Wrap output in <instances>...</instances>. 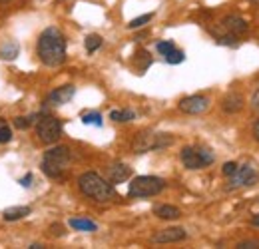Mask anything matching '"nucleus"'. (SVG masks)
I'll list each match as a JSON object with an SVG mask.
<instances>
[{
    "label": "nucleus",
    "mask_w": 259,
    "mask_h": 249,
    "mask_svg": "<svg viewBox=\"0 0 259 249\" xmlns=\"http://www.w3.org/2000/svg\"><path fill=\"white\" fill-rule=\"evenodd\" d=\"M78 187H80V191H82L86 197L94 199L98 203H110V201L118 199V193H116L114 186H112L108 180H104L96 172H86V174H82V176L78 178Z\"/></svg>",
    "instance_id": "f03ea898"
},
{
    "label": "nucleus",
    "mask_w": 259,
    "mask_h": 249,
    "mask_svg": "<svg viewBox=\"0 0 259 249\" xmlns=\"http://www.w3.org/2000/svg\"><path fill=\"white\" fill-rule=\"evenodd\" d=\"M30 214H32V208H28V205H12V208L4 210L2 218L6 219V221H18V219L28 218Z\"/></svg>",
    "instance_id": "dca6fc26"
},
{
    "label": "nucleus",
    "mask_w": 259,
    "mask_h": 249,
    "mask_svg": "<svg viewBox=\"0 0 259 249\" xmlns=\"http://www.w3.org/2000/svg\"><path fill=\"white\" fill-rule=\"evenodd\" d=\"M178 108H180V112H184V114L199 116V114H203V112H207V110H209V98L199 96V94L186 96V98H182V100H180Z\"/></svg>",
    "instance_id": "1a4fd4ad"
},
{
    "label": "nucleus",
    "mask_w": 259,
    "mask_h": 249,
    "mask_svg": "<svg viewBox=\"0 0 259 249\" xmlns=\"http://www.w3.org/2000/svg\"><path fill=\"white\" fill-rule=\"evenodd\" d=\"M251 2H255V4H259V0H251Z\"/></svg>",
    "instance_id": "e433bc0d"
},
{
    "label": "nucleus",
    "mask_w": 259,
    "mask_h": 249,
    "mask_svg": "<svg viewBox=\"0 0 259 249\" xmlns=\"http://www.w3.org/2000/svg\"><path fill=\"white\" fill-rule=\"evenodd\" d=\"M36 136L42 144L54 146L62 138V122L50 114H40V120L36 122Z\"/></svg>",
    "instance_id": "0eeeda50"
},
{
    "label": "nucleus",
    "mask_w": 259,
    "mask_h": 249,
    "mask_svg": "<svg viewBox=\"0 0 259 249\" xmlns=\"http://www.w3.org/2000/svg\"><path fill=\"white\" fill-rule=\"evenodd\" d=\"M174 48H176V44H174L171 40H160V42L156 44V50H158L162 56H165L167 52H171Z\"/></svg>",
    "instance_id": "393cba45"
},
{
    "label": "nucleus",
    "mask_w": 259,
    "mask_h": 249,
    "mask_svg": "<svg viewBox=\"0 0 259 249\" xmlns=\"http://www.w3.org/2000/svg\"><path fill=\"white\" fill-rule=\"evenodd\" d=\"M163 58H165V62L167 64H182L184 60H186V54H184L182 50L174 48V50H171V52H167Z\"/></svg>",
    "instance_id": "4be33fe9"
},
{
    "label": "nucleus",
    "mask_w": 259,
    "mask_h": 249,
    "mask_svg": "<svg viewBox=\"0 0 259 249\" xmlns=\"http://www.w3.org/2000/svg\"><path fill=\"white\" fill-rule=\"evenodd\" d=\"M2 124H6V122H4V118H0V126Z\"/></svg>",
    "instance_id": "f704fd0d"
},
{
    "label": "nucleus",
    "mask_w": 259,
    "mask_h": 249,
    "mask_svg": "<svg viewBox=\"0 0 259 249\" xmlns=\"http://www.w3.org/2000/svg\"><path fill=\"white\" fill-rule=\"evenodd\" d=\"M165 189V180L158 176H138L128 187L130 197H154Z\"/></svg>",
    "instance_id": "39448f33"
},
{
    "label": "nucleus",
    "mask_w": 259,
    "mask_h": 249,
    "mask_svg": "<svg viewBox=\"0 0 259 249\" xmlns=\"http://www.w3.org/2000/svg\"><path fill=\"white\" fill-rule=\"evenodd\" d=\"M235 170H237V161H226L224 163V168H222V172H224V176H233L235 174Z\"/></svg>",
    "instance_id": "bb28decb"
},
{
    "label": "nucleus",
    "mask_w": 259,
    "mask_h": 249,
    "mask_svg": "<svg viewBox=\"0 0 259 249\" xmlns=\"http://www.w3.org/2000/svg\"><path fill=\"white\" fill-rule=\"evenodd\" d=\"M42 247H44L42 243H32V245H30V247H28V249H42Z\"/></svg>",
    "instance_id": "473e14b6"
},
{
    "label": "nucleus",
    "mask_w": 259,
    "mask_h": 249,
    "mask_svg": "<svg viewBox=\"0 0 259 249\" xmlns=\"http://www.w3.org/2000/svg\"><path fill=\"white\" fill-rule=\"evenodd\" d=\"M66 36L60 28L50 26L38 36L36 42V56L38 60L48 66V68H56L66 62Z\"/></svg>",
    "instance_id": "f257e3e1"
},
{
    "label": "nucleus",
    "mask_w": 259,
    "mask_h": 249,
    "mask_svg": "<svg viewBox=\"0 0 259 249\" xmlns=\"http://www.w3.org/2000/svg\"><path fill=\"white\" fill-rule=\"evenodd\" d=\"M82 122L86 126H102V116L98 114V112H88V114H84L82 116Z\"/></svg>",
    "instance_id": "5701e85b"
},
{
    "label": "nucleus",
    "mask_w": 259,
    "mask_h": 249,
    "mask_svg": "<svg viewBox=\"0 0 259 249\" xmlns=\"http://www.w3.org/2000/svg\"><path fill=\"white\" fill-rule=\"evenodd\" d=\"M70 161H72V154H70V148L68 146H54L50 150L44 152L42 157V172L52 178V180H58L66 174V170L70 168Z\"/></svg>",
    "instance_id": "7ed1b4c3"
},
{
    "label": "nucleus",
    "mask_w": 259,
    "mask_h": 249,
    "mask_svg": "<svg viewBox=\"0 0 259 249\" xmlns=\"http://www.w3.org/2000/svg\"><path fill=\"white\" fill-rule=\"evenodd\" d=\"M130 176H132V168H130L128 163L116 161V163H112V165L108 168V182H110L112 186L124 184L126 180H130Z\"/></svg>",
    "instance_id": "f8f14e48"
},
{
    "label": "nucleus",
    "mask_w": 259,
    "mask_h": 249,
    "mask_svg": "<svg viewBox=\"0 0 259 249\" xmlns=\"http://www.w3.org/2000/svg\"><path fill=\"white\" fill-rule=\"evenodd\" d=\"M243 106H245V100H243L241 94H237V92L227 94L226 98L222 100V110H224L226 114H237V112L243 110Z\"/></svg>",
    "instance_id": "4468645a"
},
{
    "label": "nucleus",
    "mask_w": 259,
    "mask_h": 249,
    "mask_svg": "<svg viewBox=\"0 0 259 249\" xmlns=\"http://www.w3.org/2000/svg\"><path fill=\"white\" fill-rule=\"evenodd\" d=\"M154 214L160 219H167V221H174V219L182 218V210L176 208V205H167V203H165V205H158V208L154 210Z\"/></svg>",
    "instance_id": "f3484780"
},
{
    "label": "nucleus",
    "mask_w": 259,
    "mask_h": 249,
    "mask_svg": "<svg viewBox=\"0 0 259 249\" xmlns=\"http://www.w3.org/2000/svg\"><path fill=\"white\" fill-rule=\"evenodd\" d=\"M134 118H136V112L134 110H114V112H110V120L120 122V124L132 122Z\"/></svg>",
    "instance_id": "6ab92c4d"
},
{
    "label": "nucleus",
    "mask_w": 259,
    "mask_h": 249,
    "mask_svg": "<svg viewBox=\"0 0 259 249\" xmlns=\"http://www.w3.org/2000/svg\"><path fill=\"white\" fill-rule=\"evenodd\" d=\"M70 227L76 229V231H96L98 225L92 221V219H86V218H72L70 221Z\"/></svg>",
    "instance_id": "a211bd4d"
},
{
    "label": "nucleus",
    "mask_w": 259,
    "mask_h": 249,
    "mask_svg": "<svg viewBox=\"0 0 259 249\" xmlns=\"http://www.w3.org/2000/svg\"><path fill=\"white\" fill-rule=\"evenodd\" d=\"M251 108L259 114V88L255 90V94L251 96Z\"/></svg>",
    "instance_id": "7c9ffc66"
},
{
    "label": "nucleus",
    "mask_w": 259,
    "mask_h": 249,
    "mask_svg": "<svg viewBox=\"0 0 259 249\" xmlns=\"http://www.w3.org/2000/svg\"><path fill=\"white\" fill-rule=\"evenodd\" d=\"M102 36L100 34H88L86 36V40H84V46H86V52L88 54H92V52H96L98 48L102 46Z\"/></svg>",
    "instance_id": "aec40b11"
},
{
    "label": "nucleus",
    "mask_w": 259,
    "mask_h": 249,
    "mask_svg": "<svg viewBox=\"0 0 259 249\" xmlns=\"http://www.w3.org/2000/svg\"><path fill=\"white\" fill-rule=\"evenodd\" d=\"M259 180V172H257V165L247 161L243 165H237L235 174L229 176V182H227L226 189L227 191H233V189H239V187H247V186H253L257 184Z\"/></svg>",
    "instance_id": "6e6552de"
},
{
    "label": "nucleus",
    "mask_w": 259,
    "mask_h": 249,
    "mask_svg": "<svg viewBox=\"0 0 259 249\" xmlns=\"http://www.w3.org/2000/svg\"><path fill=\"white\" fill-rule=\"evenodd\" d=\"M32 180H34L32 174H26L24 178H20V180H18V184H20L22 187H30L32 186Z\"/></svg>",
    "instance_id": "c756f323"
},
{
    "label": "nucleus",
    "mask_w": 259,
    "mask_h": 249,
    "mask_svg": "<svg viewBox=\"0 0 259 249\" xmlns=\"http://www.w3.org/2000/svg\"><path fill=\"white\" fill-rule=\"evenodd\" d=\"M171 144H174L171 134H158V132H152V130H144L134 138L132 150H134V154H148L152 150H163Z\"/></svg>",
    "instance_id": "20e7f679"
},
{
    "label": "nucleus",
    "mask_w": 259,
    "mask_h": 249,
    "mask_svg": "<svg viewBox=\"0 0 259 249\" xmlns=\"http://www.w3.org/2000/svg\"><path fill=\"white\" fill-rule=\"evenodd\" d=\"M251 223H253L255 227H259V214H257V216H255V218H253V219H251Z\"/></svg>",
    "instance_id": "72a5a7b5"
},
{
    "label": "nucleus",
    "mask_w": 259,
    "mask_h": 249,
    "mask_svg": "<svg viewBox=\"0 0 259 249\" xmlns=\"http://www.w3.org/2000/svg\"><path fill=\"white\" fill-rule=\"evenodd\" d=\"M180 159L188 170H201L215 161V154L205 146H186L180 152Z\"/></svg>",
    "instance_id": "423d86ee"
},
{
    "label": "nucleus",
    "mask_w": 259,
    "mask_h": 249,
    "mask_svg": "<svg viewBox=\"0 0 259 249\" xmlns=\"http://www.w3.org/2000/svg\"><path fill=\"white\" fill-rule=\"evenodd\" d=\"M253 138H255V142H259V120H255V124H253Z\"/></svg>",
    "instance_id": "2f4dec72"
},
{
    "label": "nucleus",
    "mask_w": 259,
    "mask_h": 249,
    "mask_svg": "<svg viewBox=\"0 0 259 249\" xmlns=\"http://www.w3.org/2000/svg\"><path fill=\"white\" fill-rule=\"evenodd\" d=\"M12 124H14V128H18V130H28L32 126V120H30V116H16L12 120Z\"/></svg>",
    "instance_id": "b1692460"
},
{
    "label": "nucleus",
    "mask_w": 259,
    "mask_h": 249,
    "mask_svg": "<svg viewBox=\"0 0 259 249\" xmlns=\"http://www.w3.org/2000/svg\"><path fill=\"white\" fill-rule=\"evenodd\" d=\"M66 233L64 225H60V223H52L50 225V235H54V237H62Z\"/></svg>",
    "instance_id": "cd10ccee"
},
{
    "label": "nucleus",
    "mask_w": 259,
    "mask_h": 249,
    "mask_svg": "<svg viewBox=\"0 0 259 249\" xmlns=\"http://www.w3.org/2000/svg\"><path fill=\"white\" fill-rule=\"evenodd\" d=\"M222 28L226 32L235 34V36H241V34H245V32L249 30V24L241 16H237V14H227L226 18L222 20Z\"/></svg>",
    "instance_id": "ddd939ff"
},
{
    "label": "nucleus",
    "mask_w": 259,
    "mask_h": 249,
    "mask_svg": "<svg viewBox=\"0 0 259 249\" xmlns=\"http://www.w3.org/2000/svg\"><path fill=\"white\" fill-rule=\"evenodd\" d=\"M74 94H76V86L74 84H64V86H60V88H56V90H52V92L48 94L44 104L50 106V108L64 106V104H68L74 98Z\"/></svg>",
    "instance_id": "9d476101"
},
{
    "label": "nucleus",
    "mask_w": 259,
    "mask_h": 249,
    "mask_svg": "<svg viewBox=\"0 0 259 249\" xmlns=\"http://www.w3.org/2000/svg\"><path fill=\"white\" fill-rule=\"evenodd\" d=\"M239 249H259V239H245L241 243H237Z\"/></svg>",
    "instance_id": "c85d7f7f"
},
{
    "label": "nucleus",
    "mask_w": 259,
    "mask_h": 249,
    "mask_svg": "<svg viewBox=\"0 0 259 249\" xmlns=\"http://www.w3.org/2000/svg\"><path fill=\"white\" fill-rule=\"evenodd\" d=\"M58 2H66V0H58Z\"/></svg>",
    "instance_id": "4c0bfd02"
},
{
    "label": "nucleus",
    "mask_w": 259,
    "mask_h": 249,
    "mask_svg": "<svg viewBox=\"0 0 259 249\" xmlns=\"http://www.w3.org/2000/svg\"><path fill=\"white\" fill-rule=\"evenodd\" d=\"M12 140V130L6 124L0 126V144H8Z\"/></svg>",
    "instance_id": "a878e982"
},
{
    "label": "nucleus",
    "mask_w": 259,
    "mask_h": 249,
    "mask_svg": "<svg viewBox=\"0 0 259 249\" xmlns=\"http://www.w3.org/2000/svg\"><path fill=\"white\" fill-rule=\"evenodd\" d=\"M0 2H2V4H6V2H10V0H0Z\"/></svg>",
    "instance_id": "c9c22d12"
},
{
    "label": "nucleus",
    "mask_w": 259,
    "mask_h": 249,
    "mask_svg": "<svg viewBox=\"0 0 259 249\" xmlns=\"http://www.w3.org/2000/svg\"><path fill=\"white\" fill-rule=\"evenodd\" d=\"M152 18H154V12H150V14H142V16H138V18L130 20V22H128V28H130V30H138V28L146 26L148 22H152Z\"/></svg>",
    "instance_id": "412c9836"
},
{
    "label": "nucleus",
    "mask_w": 259,
    "mask_h": 249,
    "mask_svg": "<svg viewBox=\"0 0 259 249\" xmlns=\"http://www.w3.org/2000/svg\"><path fill=\"white\" fill-rule=\"evenodd\" d=\"M188 233L184 227H167V229H160L158 233H154L152 241L154 243H178V241H184Z\"/></svg>",
    "instance_id": "9b49d317"
},
{
    "label": "nucleus",
    "mask_w": 259,
    "mask_h": 249,
    "mask_svg": "<svg viewBox=\"0 0 259 249\" xmlns=\"http://www.w3.org/2000/svg\"><path fill=\"white\" fill-rule=\"evenodd\" d=\"M18 54H20V46L16 40H12V38L2 40V44H0V58L2 60H14Z\"/></svg>",
    "instance_id": "2eb2a0df"
}]
</instances>
